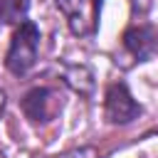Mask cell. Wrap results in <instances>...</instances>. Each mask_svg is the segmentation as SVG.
Returning a JSON list of instances; mask_svg holds the SVG:
<instances>
[{"label":"cell","mask_w":158,"mask_h":158,"mask_svg":"<svg viewBox=\"0 0 158 158\" xmlns=\"http://www.w3.org/2000/svg\"><path fill=\"white\" fill-rule=\"evenodd\" d=\"M37 52H40V30L35 22L22 20L17 25V30L12 32V40H10V47L5 54V67L15 77L27 74L37 62Z\"/></svg>","instance_id":"6da1fadb"},{"label":"cell","mask_w":158,"mask_h":158,"mask_svg":"<svg viewBox=\"0 0 158 158\" xmlns=\"http://www.w3.org/2000/svg\"><path fill=\"white\" fill-rule=\"evenodd\" d=\"M54 5L64 15V20H67V25L74 35L86 37L96 30L101 0H54Z\"/></svg>","instance_id":"7a4b0ae2"},{"label":"cell","mask_w":158,"mask_h":158,"mask_svg":"<svg viewBox=\"0 0 158 158\" xmlns=\"http://www.w3.org/2000/svg\"><path fill=\"white\" fill-rule=\"evenodd\" d=\"M104 114L111 123H128L141 114V106L131 96V91L123 81H114V84H109L106 96H104Z\"/></svg>","instance_id":"3957f363"},{"label":"cell","mask_w":158,"mask_h":158,"mask_svg":"<svg viewBox=\"0 0 158 158\" xmlns=\"http://www.w3.org/2000/svg\"><path fill=\"white\" fill-rule=\"evenodd\" d=\"M59 109H62V99L49 86H35L22 99V111H25V116L32 123H47V121H52Z\"/></svg>","instance_id":"277c9868"},{"label":"cell","mask_w":158,"mask_h":158,"mask_svg":"<svg viewBox=\"0 0 158 158\" xmlns=\"http://www.w3.org/2000/svg\"><path fill=\"white\" fill-rule=\"evenodd\" d=\"M156 44H158V37H156L153 27H148V25H133V27H128L123 32V47L138 62L148 59L156 52Z\"/></svg>","instance_id":"5b68a950"},{"label":"cell","mask_w":158,"mask_h":158,"mask_svg":"<svg viewBox=\"0 0 158 158\" xmlns=\"http://www.w3.org/2000/svg\"><path fill=\"white\" fill-rule=\"evenodd\" d=\"M30 0H0V22H22Z\"/></svg>","instance_id":"8992f818"},{"label":"cell","mask_w":158,"mask_h":158,"mask_svg":"<svg viewBox=\"0 0 158 158\" xmlns=\"http://www.w3.org/2000/svg\"><path fill=\"white\" fill-rule=\"evenodd\" d=\"M52 158H99V153H96V148L86 146V148H74V151H67V153H59Z\"/></svg>","instance_id":"52a82bcc"},{"label":"cell","mask_w":158,"mask_h":158,"mask_svg":"<svg viewBox=\"0 0 158 158\" xmlns=\"http://www.w3.org/2000/svg\"><path fill=\"white\" fill-rule=\"evenodd\" d=\"M2 109H5V91L0 89V114H2Z\"/></svg>","instance_id":"ba28073f"}]
</instances>
